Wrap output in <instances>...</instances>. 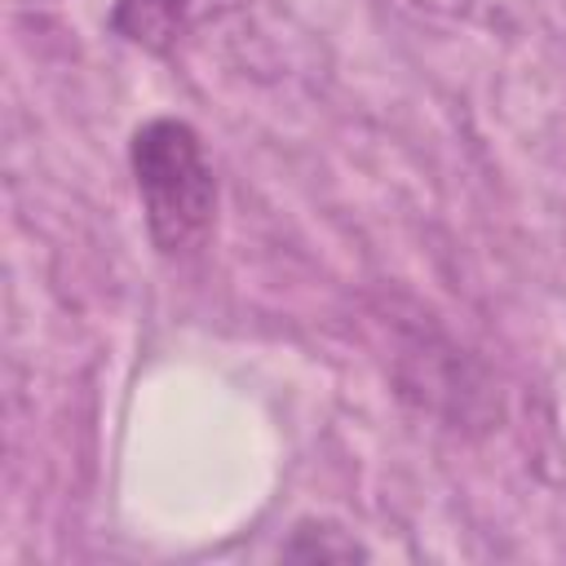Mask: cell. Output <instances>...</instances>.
I'll return each mask as SVG.
<instances>
[{
    "label": "cell",
    "mask_w": 566,
    "mask_h": 566,
    "mask_svg": "<svg viewBox=\"0 0 566 566\" xmlns=\"http://www.w3.org/2000/svg\"><path fill=\"white\" fill-rule=\"evenodd\" d=\"M128 168L150 243L164 256L199 248L217 221V177L199 133L186 119H146L128 142Z\"/></svg>",
    "instance_id": "6da1fadb"
},
{
    "label": "cell",
    "mask_w": 566,
    "mask_h": 566,
    "mask_svg": "<svg viewBox=\"0 0 566 566\" xmlns=\"http://www.w3.org/2000/svg\"><path fill=\"white\" fill-rule=\"evenodd\" d=\"M203 4L208 0H115L111 31L124 35L128 44H137V49L168 53L190 31V22L199 18Z\"/></svg>",
    "instance_id": "7a4b0ae2"
},
{
    "label": "cell",
    "mask_w": 566,
    "mask_h": 566,
    "mask_svg": "<svg viewBox=\"0 0 566 566\" xmlns=\"http://www.w3.org/2000/svg\"><path fill=\"white\" fill-rule=\"evenodd\" d=\"M283 557L287 562H363L367 548L336 522L323 517H301L292 526V535L283 539Z\"/></svg>",
    "instance_id": "3957f363"
},
{
    "label": "cell",
    "mask_w": 566,
    "mask_h": 566,
    "mask_svg": "<svg viewBox=\"0 0 566 566\" xmlns=\"http://www.w3.org/2000/svg\"><path fill=\"white\" fill-rule=\"evenodd\" d=\"M411 4H420L429 13H460V9H469V0H411Z\"/></svg>",
    "instance_id": "277c9868"
}]
</instances>
